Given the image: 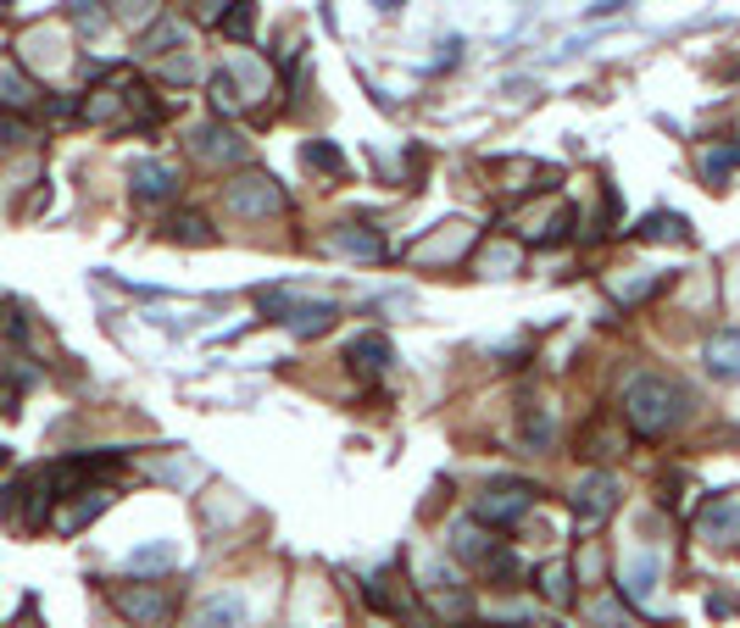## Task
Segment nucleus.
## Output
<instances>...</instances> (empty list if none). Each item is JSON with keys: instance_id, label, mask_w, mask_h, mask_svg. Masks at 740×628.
Instances as JSON below:
<instances>
[{"instance_id": "obj_1", "label": "nucleus", "mask_w": 740, "mask_h": 628, "mask_svg": "<svg viewBox=\"0 0 740 628\" xmlns=\"http://www.w3.org/2000/svg\"><path fill=\"white\" fill-rule=\"evenodd\" d=\"M685 412H690V395L668 373H635L624 389V417L640 439H662L668 428L685 423Z\"/></svg>"}, {"instance_id": "obj_2", "label": "nucleus", "mask_w": 740, "mask_h": 628, "mask_svg": "<svg viewBox=\"0 0 740 628\" xmlns=\"http://www.w3.org/2000/svg\"><path fill=\"white\" fill-rule=\"evenodd\" d=\"M690 528H696V539H707L712 550H734V545H740V495L723 489V495L701 500L696 517H690Z\"/></svg>"}, {"instance_id": "obj_3", "label": "nucleus", "mask_w": 740, "mask_h": 628, "mask_svg": "<svg viewBox=\"0 0 740 628\" xmlns=\"http://www.w3.org/2000/svg\"><path fill=\"white\" fill-rule=\"evenodd\" d=\"M535 506V484H490L485 495H474V523H485V528H513L524 511Z\"/></svg>"}, {"instance_id": "obj_4", "label": "nucleus", "mask_w": 740, "mask_h": 628, "mask_svg": "<svg viewBox=\"0 0 740 628\" xmlns=\"http://www.w3.org/2000/svg\"><path fill=\"white\" fill-rule=\"evenodd\" d=\"M223 195H229V212L234 217H278L284 212V190L267 173H240Z\"/></svg>"}, {"instance_id": "obj_5", "label": "nucleus", "mask_w": 740, "mask_h": 628, "mask_svg": "<svg viewBox=\"0 0 740 628\" xmlns=\"http://www.w3.org/2000/svg\"><path fill=\"white\" fill-rule=\"evenodd\" d=\"M112 600H118V611H123L129 622H140V628H168V622H173V595H168L162 584H151V589H112Z\"/></svg>"}, {"instance_id": "obj_6", "label": "nucleus", "mask_w": 740, "mask_h": 628, "mask_svg": "<svg viewBox=\"0 0 740 628\" xmlns=\"http://www.w3.org/2000/svg\"><path fill=\"white\" fill-rule=\"evenodd\" d=\"M568 506H574L579 523H601V517L618 506V478H612V473H590V478H579L574 495H568Z\"/></svg>"}, {"instance_id": "obj_7", "label": "nucleus", "mask_w": 740, "mask_h": 628, "mask_svg": "<svg viewBox=\"0 0 740 628\" xmlns=\"http://www.w3.org/2000/svg\"><path fill=\"white\" fill-rule=\"evenodd\" d=\"M195 156L206 162V168H240L245 162V140L234 134V129H223V123H206V129H195Z\"/></svg>"}, {"instance_id": "obj_8", "label": "nucleus", "mask_w": 740, "mask_h": 628, "mask_svg": "<svg viewBox=\"0 0 740 628\" xmlns=\"http://www.w3.org/2000/svg\"><path fill=\"white\" fill-rule=\"evenodd\" d=\"M129 184H134L140 201H173L179 195V168L173 162H156V156H140L129 168Z\"/></svg>"}, {"instance_id": "obj_9", "label": "nucleus", "mask_w": 740, "mask_h": 628, "mask_svg": "<svg viewBox=\"0 0 740 628\" xmlns=\"http://www.w3.org/2000/svg\"><path fill=\"white\" fill-rule=\"evenodd\" d=\"M245 617H251L245 595L240 589H217V595H206L195 606V622L190 628H245Z\"/></svg>"}, {"instance_id": "obj_10", "label": "nucleus", "mask_w": 740, "mask_h": 628, "mask_svg": "<svg viewBox=\"0 0 740 628\" xmlns=\"http://www.w3.org/2000/svg\"><path fill=\"white\" fill-rule=\"evenodd\" d=\"M701 367H707L718 384H734V378H740V328H718V334H707V345H701Z\"/></svg>"}, {"instance_id": "obj_11", "label": "nucleus", "mask_w": 740, "mask_h": 628, "mask_svg": "<svg viewBox=\"0 0 740 628\" xmlns=\"http://www.w3.org/2000/svg\"><path fill=\"white\" fill-rule=\"evenodd\" d=\"M334 323H339V306L334 301H290V312H284V328L295 340H312V334H323Z\"/></svg>"}, {"instance_id": "obj_12", "label": "nucleus", "mask_w": 740, "mask_h": 628, "mask_svg": "<svg viewBox=\"0 0 740 628\" xmlns=\"http://www.w3.org/2000/svg\"><path fill=\"white\" fill-rule=\"evenodd\" d=\"M496 550H501V545L490 539V528H485V523H474V517H468V523H457V528H452V556H457V561L485 567Z\"/></svg>"}, {"instance_id": "obj_13", "label": "nucleus", "mask_w": 740, "mask_h": 628, "mask_svg": "<svg viewBox=\"0 0 740 628\" xmlns=\"http://www.w3.org/2000/svg\"><path fill=\"white\" fill-rule=\"evenodd\" d=\"M345 362H351V373H385V367L396 362V351H391L385 334H356V340L345 345Z\"/></svg>"}, {"instance_id": "obj_14", "label": "nucleus", "mask_w": 740, "mask_h": 628, "mask_svg": "<svg viewBox=\"0 0 740 628\" xmlns=\"http://www.w3.org/2000/svg\"><path fill=\"white\" fill-rule=\"evenodd\" d=\"M657 578H662L657 556H651V550H635V556H629V567H624V595H629V606H646V600H651V589H657Z\"/></svg>"}, {"instance_id": "obj_15", "label": "nucleus", "mask_w": 740, "mask_h": 628, "mask_svg": "<svg viewBox=\"0 0 740 628\" xmlns=\"http://www.w3.org/2000/svg\"><path fill=\"white\" fill-rule=\"evenodd\" d=\"M34 101H40V84L18 62H0V107H7V112H29Z\"/></svg>"}, {"instance_id": "obj_16", "label": "nucleus", "mask_w": 740, "mask_h": 628, "mask_svg": "<svg viewBox=\"0 0 740 628\" xmlns=\"http://www.w3.org/2000/svg\"><path fill=\"white\" fill-rule=\"evenodd\" d=\"M334 245L345 256H362V262H385V234H374L367 223H339L334 229Z\"/></svg>"}, {"instance_id": "obj_17", "label": "nucleus", "mask_w": 740, "mask_h": 628, "mask_svg": "<svg viewBox=\"0 0 740 628\" xmlns=\"http://www.w3.org/2000/svg\"><path fill=\"white\" fill-rule=\"evenodd\" d=\"M518 445H524V450H546V445H551V417H546L540 401H524V406H518Z\"/></svg>"}, {"instance_id": "obj_18", "label": "nucleus", "mask_w": 740, "mask_h": 628, "mask_svg": "<svg viewBox=\"0 0 740 628\" xmlns=\"http://www.w3.org/2000/svg\"><path fill=\"white\" fill-rule=\"evenodd\" d=\"M173 561H179V550H173L168 539H151V545H134V550H129V567H134V573H168Z\"/></svg>"}, {"instance_id": "obj_19", "label": "nucleus", "mask_w": 740, "mask_h": 628, "mask_svg": "<svg viewBox=\"0 0 740 628\" xmlns=\"http://www.w3.org/2000/svg\"><path fill=\"white\" fill-rule=\"evenodd\" d=\"M301 162H306V168H317V173H328L334 184L345 179V156H339L334 145H323V140H306V145H301Z\"/></svg>"}, {"instance_id": "obj_20", "label": "nucleus", "mask_w": 740, "mask_h": 628, "mask_svg": "<svg viewBox=\"0 0 740 628\" xmlns=\"http://www.w3.org/2000/svg\"><path fill=\"white\" fill-rule=\"evenodd\" d=\"M640 240L685 245V240H690V229H685V217H673V212H657V217H646V223H640Z\"/></svg>"}, {"instance_id": "obj_21", "label": "nucleus", "mask_w": 740, "mask_h": 628, "mask_svg": "<svg viewBox=\"0 0 740 628\" xmlns=\"http://www.w3.org/2000/svg\"><path fill=\"white\" fill-rule=\"evenodd\" d=\"M540 595L557 600V606H568V600H574V567H568V561H551V567L540 573Z\"/></svg>"}, {"instance_id": "obj_22", "label": "nucleus", "mask_w": 740, "mask_h": 628, "mask_svg": "<svg viewBox=\"0 0 740 628\" xmlns=\"http://www.w3.org/2000/svg\"><path fill=\"white\" fill-rule=\"evenodd\" d=\"M217 29H223L229 40H245V34L256 29V0H234V7L217 18Z\"/></svg>"}, {"instance_id": "obj_23", "label": "nucleus", "mask_w": 740, "mask_h": 628, "mask_svg": "<svg viewBox=\"0 0 740 628\" xmlns=\"http://www.w3.org/2000/svg\"><path fill=\"white\" fill-rule=\"evenodd\" d=\"M107 500H112V495H101V489H90V500H79V506H68V511H62V528H68V534H79L84 523H95V517L107 511Z\"/></svg>"}, {"instance_id": "obj_24", "label": "nucleus", "mask_w": 740, "mask_h": 628, "mask_svg": "<svg viewBox=\"0 0 740 628\" xmlns=\"http://www.w3.org/2000/svg\"><path fill=\"white\" fill-rule=\"evenodd\" d=\"M574 223H579V212H574V206H557V212L546 217V229L535 234V245H557V240H568V234H574Z\"/></svg>"}, {"instance_id": "obj_25", "label": "nucleus", "mask_w": 740, "mask_h": 628, "mask_svg": "<svg viewBox=\"0 0 740 628\" xmlns=\"http://www.w3.org/2000/svg\"><path fill=\"white\" fill-rule=\"evenodd\" d=\"M162 45H168V51H179V45H184V29H179V23H156V29L145 34V45H140V51H145V57H162Z\"/></svg>"}, {"instance_id": "obj_26", "label": "nucleus", "mask_w": 740, "mask_h": 628, "mask_svg": "<svg viewBox=\"0 0 740 628\" xmlns=\"http://www.w3.org/2000/svg\"><path fill=\"white\" fill-rule=\"evenodd\" d=\"M168 234H173V240H184V245H206V240H212V229H206V223H201L195 212L173 217V223H168Z\"/></svg>"}, {"instance_id": "obj_27", "label": "nucleus", "mask_w": 740, "mask_h": 628, "mask_svg": "<svg viewBox=\"0 0 740 628\" xmlns=\"http://www.w3.org/2000/svg\"><path fill=\"white\" fill-rule=\"evenodd\" d=\"M156 7H162V0H112V18H123V23H145V18H156Z\"/></svg>"}, {"instance_id": "obj_28", "label": "nucleus", "mask_w": 740, "mask_h": 628, "mask_svg": "<svg viewBox=\"0 0 740 628\" xmlns=\"http://www.w3.org/2000/svg\"><path fill=\"white\" fill-rule=\"evenodd\" d=\"M206 90H212V107H217V112H234V107H240V90H234V79H229V73H212V84H206Z\"/></svg>"}, {"instance_id": "obj_29", "label": "nucleus", "mask_w": 740, "mask_h": 628, "mask_svg": "<svg viewBox=\"0 0 740 628\" xmlns=\"http://www.w3.org/2000/svg\"><path fill=\"white\" fill-rule=\"evenodd\" d=\"M479 267H485V273H507V267H518V245H501V251H485V256H479Z\"/></svg>"}, {"instance_id": "obj_30", "label": "nucleus", "mask_w": 740, "mask_h": 628, "mask_svg": "<svg viewBox=\"0 0 740 628\" xmlns=\"http://www.w3.org/2000/svg\"><path fill=\"white\" fill-rule=\"evenodd\" d=\"M29 140V123H18V118H0V151H12V145H23Z\"/></svg>"}, {"instance_id": "obj_31", "label": "nucleus", "mask_w": 740, "mask_h": 628, "mask_svg": "<svg viewBox=\"0 0 740 628\" xmlns=\"http://www.w3.org/2000/svg\"><path fill=\"white\" fill-rule=\"evenodd\" d=\"M734 162H740V145H734V151H718V156H707V179H712V184H723V173H729Z\"/></svg>"}, {"instance_id": "obj_32", "label": "nucleus", "mask_w": 740, "mask_h": 628, "mask_svg": "<svg viewBox=\"0 0 740 628\" xmlns=\"http://www.w3.org/2000/svg\"><path fill=\"white\" fill-rule=\"evenodd\" d=\"M596 622H624V606H612V600H596Z\"/></svg>"}, {"instance_id": "obj_33", "label": "nucleus", "mask_w": 740, "mask_h": 628, "mask_svg": "<svg viewBox=\"0 0 740 628\" xmlns=\"http://www.w3.org/2000/svg\"><path fill=\"white\" fill-rule=\"evenodd\" d=\"M624 7H629V0H596L590 18H612V12H624Z\"/></svg>"}, {"instance_id": "obj_34", "label": "nucleus", "mask_w": 740, "mask_h": 628, "mask_svg": "<svg viewBox=\"0 0 740 628\" xmlns=\"http://www.w3.org/2000/svg\"><path fill=\"white\" fill-rule=\"evenodd\" d=\"M190 73H195L190 57H173V62H168V79H190Z\"/></svg>"}, {"instance_id": "obj_35", "label": "nucleus", "mask_w": 740, "mask_h": 628, "mask_svg": "<svg viewBox=\"0 0 740 628\" xmlns=\"http://www.w3.org/2000/svg\"><path fill=\"white\" fill-rule=\"evenodd\" d=\"M0 467H7V450H0Z\"/></svg>"}, {"instance_id": "obj_36", "label": "nucleus", "mask_w": 740, "mask_h": 628, "mask_svg": "<svg viewBox=\"0 0 740 628\" xmlns=\"http://www.w3.org/2000/svg\"><path fill=\"white\" fill-rule=\"evenodd\" d=\"M0 7H12V0H0Z\"/></svg>"}]
</instances>
